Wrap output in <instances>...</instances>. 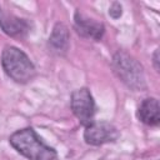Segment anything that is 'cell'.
Segmentation results:
<instances>
[{
    "label": "cell",
    "mask_w": 160,
    "mask_h": 160,
    "mask_svg": "<svg viewBox=\"0 0 160 160\" xmlns=\"http://www.w3.org/2000/svg\"><path fill=\"white\" fill-rule=\"evenodd\" d=\"M112 68L118 76L131 89L141 90L145 88V79L140 64L124 51L115 54L112 59Z\"/></svg>",
    "instance_id": "3957f363"
},
{
    "label": "cell",
    "mask_w": 160,
    "mask_h": 160,
    "mask_svg": "<svg viewBox=\"0 0 160 160\" xmlns=\"http://www.w3.org/2000/svg\"><path fill=\"white\" fill-rule=\"evenodd\" d=\"M1 65L8 76L20 84L30 81L35 75V68L29 58L18 48L6 46L1 55Z\"/></svg>",
    "instance_id": "7a4b0ae2"
},
{
    "label": "cell",
    "mask_w": 160,
    "mask_h": 160,
    "mask_svg": "<svg viewBox=\"0 0 160 160\" xmlns=\"http://www.w3.org/2000/svg\"><path fill=\"white\" fill-rule=\"evenodd\" d=\"M10 144L29 160H56V151L45 145L36 132L28 128L14 132Z\"/></svg>",
    "instance_id": "6da1fadb"
},
{
    "label": "cell",
    "mask_w": 160,
    "mask_h": 160,
    "mask_svg": "<svg viewBox=\"0 0 160 160\" xmlns=\"http://www.w3.org/2000/svg\"><path fill=\"white\" fill-rule=\"evenodd\" d=\"M0 26L2 30L11 36H21L28 32L29 25L25 20L6 12L0 8Z\"/></svg>",
    "instance_id": "52a82bcc"
},
{
    "label": "cell",
    "mask_w": 160,
    "mask_h": 160,
    "mask_svg": "<svg viewBox=\"0 0 160 160\" xmlns=\"http://www.w3.org/2000/svg\"><path fill=\"white\" fill-rule=\"evenodd\" d=\"M119 136V132L116 128L106 121H99V122H91L86 126V130L84 132L85 141L90 145H102L106 142L115 141Z\"/></svg>",
    "instance_id": "5b68a950"
},
{
    "label": "cell",
    "mask_w": 160,
    "mask_h": 160,
    "mask_svg": "<svg viewBox=\"0 0 160 160\" xmlns=\"http://www.w3.org/2000/svg\"><path fill=\"white\" fill-rule=\"evenodd\" d=\"M71 109L74 115L79 119V121L88 126L92 122V118L95 114V104L90 91L85 88L75 90L71 95Z\"/></svg>",
    "instance_id": "277c9868"
},
{
    "label": "cell",
    "mask_w": 160,
    "mask_h": 160,
    "mask_svg": "<svg viewBox=\"0 0 160 160\" xmlns=\"http://www.w3.org/2000/svg\"><path fill=\"white\" fill-rule=\"evenodd\" d=\"M75 28L78 32L85 38L92 39V40H100L104 35V25L89 19L79 12L75 15Z\"/></svg>",
    "instance_id": "8992f818"
},
{
    "label": "cell",
    "mask_w": 160,
    "mask_h": 160,
    "mask_svg": "<svg viewBox=\"0 0 160 160\" xmlns=\"http://www.w3.org/2000/svg\"><path fill=\"white\" fill-rule=\"evenodd\" d=\"M109 14L112 16V18H119L120 15H121V6L118 4V2H114L112 5H111V8H110V10H109Z\"/></svg>",
    "instance_id": "30bf717a"
},
{
    "label": "cell",
    "mask_w": 160,
    "mask_h": 160,
    "mask_svg": "<svg viewBox=\"0 0 160 160\" xmlns=\"http://www.w3.org/2000/svg\"><path fill=\"white\" fill-rule=\"evenodd\" d=\"M49 45L51 50L56 54H64L66 52L69 48V31L68 28L64 24H56L52 29L51 36L49 39Z\"/></svg>",
    "instance_id": "9c48e42d"
},
{
    "label": "cell",
    "mask_w": 160,
    "mask_h": 160,
    "mask_svg": "<svg viewBox=\"0 0 160 160\" xmlns=\"http://www.w3.org/2000/svg\"><path fill=\"white\" fill-rule=\"evenodd\" d=\"M160 108H159V102L156 99L150 98V99H145L138 111V116L139 119L146 124V125H158L160 121Z\"/></svg>",
    "instance_id": "ba28073f"
}]
</instances>
